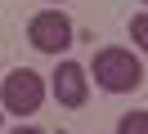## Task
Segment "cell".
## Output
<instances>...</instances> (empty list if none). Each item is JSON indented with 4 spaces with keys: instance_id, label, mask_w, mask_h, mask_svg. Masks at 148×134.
Returning a JSON list of instances; mask_svg holds the SVG:
<instances>
[{
    "instance_id": "1",
    "label": "cell",
    "mask_w": 148,
    "mask_h": 134,
    "mask_svg": "<svg viewBox=\"0 0 148 134\" xmlns=\"http://www.w3.org/2000/svg\"><path fill=\"white\" fill-rule=\"evenodd\" d=\"M90 71H94V85L108 89V94H130V89L144 85V63L130 49H117V45H108V49L94 54Z\"/></svg>"
},
{
    "instance_id": "2",
    "label": "cell",
    "mask_w": 148,
    "mask_h": 134,
    "mask_svg": "<svg viewBox=\"0 0 148 134\" xmlns=\"http://www.w3.org/2000/svg\"><path fill=\"white\" fill-rule=\"evenodd\" d=\"M40 103H45V80H40V71L14 67L9 76L0 80V107H5V112L27 116V112H36Z\"/></svg>"
},
{
    "instance_id": "3",
    "label": "cell",
    "mask_w": 148,
    "mask_h": 134,
    "mask_svg": "<svg viewBox=\"0 0 148 134\" xmlns=\"http://www.w3.org/2000/svg\"><path fill=\"white\" fill-rule=\"evenodd\" d=\"M27 40L36 45L40 54H63L67 45H72V22H67V14L40 9V14L27 22Z\"/></svg>"
},
{
    "instance_id": "4",
    "label": "cell",
    "mask_w": 148,
    "mask_h": 134,
    "mask_svg": "<svg viewBox=\"0 0 148 134\" xmlns=\"http://www.w3.org/2000/svg\"><path fill=\"white\" fill-rule=\"evenodd\" d=\"M54 98L63 107H85V98H90V76H85L81 63H58V71H54Z\"/></svg>"
},
{
    "instance_id": "5",
    "label": "cell",
    "mask_w": 148,
    "mask_h": 134,
    "mask_svg": "<svg viewBox=\"0 0 148 134\" xmlns=\"http://www.w3.org/2000/svg\"><path fill=\"white\" fill-rule=\"evenodd\" d=\"M117 134H148V112H126Z\"/></svg>"
},
{
    "instance_id": "6",
    "label": "cell",
    "mask_w": 148,
    "mask_h": 134,
    "mask_svg": "<svg viewBox=\"0 0 148 134\" xmlns=\"http://www.w3.org/2000/svg\"><path fill=\"white\" fill-rule=\"evenodd\" d=\"M130 36H135L139 49L148 45V14H135V18H130Z\"/></svg>"
},
{
    "instance_id": "7",
    "label": "cell",
    "mask_w": 148,
    "mask_h": 134,
    "mask_svg": "<svg viewBox=\"0 0 148 134\" xmlns=\"http://www.w3.org/2000/svg\"><path fill=\"white\" fill-rule=\"evenodd\" d=\"M14 134H45V130H32V125H18Z\"/></svg>"
},
{
    "instance_id": "8",
    "label": "cell",
    "mask_w": 148,
    "mask_h": 134,
    "mask_svg": "<svg viewBox=\"0 0 148 134\" xmlns=\"http://www.w3.org/2000/svg\"><path fill=\"white\" fill-rule=\"evenodd\" d=\"M0 121H5V112H0Z\"/></svg>"
},
{
    "instance_id": "9",
    "label": "cell",
    "mask_w": 148,
    "mask_h": 134,
    "mask_svg": "<svg viewBox=\"0 0 148 134\" xmlns=\"http://www.w3.org/2000/svg\"><path fill=\"white\" fill-rule=\"evenodd\" d=\"M54 5H58V0H54Z\"/></svg>"
}]
</instances>
